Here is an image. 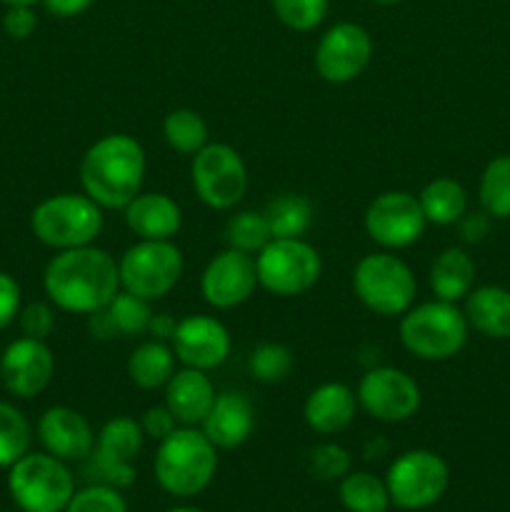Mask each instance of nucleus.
<instances>
[{"mask_svg":"<svg viewBox=\"0 0 510 512\" xmlns=\"http://www.w3.org/2000/svg\"><path fill=\"white\" fill-rule=\"evenodd\" d=\"M43 288L50 303L73 315H90L108 308L120 293L118 260L103 248L58 250L43 273Z\"/></svg>","mask_w":510,"mask_h":512,"instance_id":"f257e3e1","label":"nucleus"},{"mask_svg":"<svg viewBox=\"0 0 510 512\" xmlns=\"http://www.w3.org/2000/svg\"><path fill=\"white\" fill-rule=\"evenodd\" d=\"M145 168L143 145L128 133H110L85 150L80 185L103 210H123L143 188Z\"/></svg>","mask_w":510,"mask_h":512,"instance_id":"f03ea898","label":"nucleus"},{"mask_svg":"<svg viewBox=\"0 0 510 512\" xmlns=\"http://www.w3.org/2000/svg\"><path fill=\"white\" fill-rule=\"evenodd\" d=\"M218 470V448L203 430L183 425L155 450L153 473L160 488L173 498H195L203 493Z\"/></svg>","mask_w":510,"mask_h":512,"instance_id":"7ed1b4c3","label":"nucleus"},{"mask_svg":"<svg viewBox=\"0 0 510 512\" xmlns=\"http://www.w3.org/2000/svg\"><path fill=\"white\" fill-rule=\"evenodd\" d=\"M468 320L458 303L428 300L410 305L400 315V343L418 360L443 363L455 358L468 343Z\"/></svg>","mask_w":510,"mask_h":512,"instance_id":"20e7f679","label":"nucleus"},{"mask_svg":"<svg viewBox=\"0 0 510 512\" xmlns=\"http://www.w3.org/2000/svg\"><path fill=\"white\" fill-rule=\"evenodd\" d=\"M30 230L53 250L93 245L103 230V208L85 193H58L35 205Z\"/></svg>","mask_w":510,"mask_h":512,"instance_id":"39448f33","label":"nucleus"},{"mask_svg":"<svg viewBox=\"0 0 510 512\" xmlns=\"http://www.w3.org/2000/svg\"><path fill=\"white\" fill-rule=\"evenodd\" d=\"M353 293L370 313L400 318L415 303L418 283L405 260L383 250L358 260L353 268Z\"/></svg>","mask_w":510,"mask_h":512,"instance_id":"423d86ee","label":"nucleus"},{"mask_svg":"<svg viewBox=\"0 0 510 512\" xmlns=\"http://www.w3.org/2000/svg\"><path fill=\"white\" fill-rule=\"evenodd\" d=\"M8 488L23 512H63L75 493L65 460L50 453H25L10 465Z\"/></svg>","mask_w":510,"mask_h":512,"instance_id":"0eeeda50","label":"nucleus"},{"mask_svg":"<svg viewBox=\"0 0 510 512\" xmlns=\"http://www.w3.org/2000/svg\"><path fill=\"white\" fill-rule=\"evenodd\" d=\"M258 285L278 298H298L315 288L323 258L305 238H273L255 255Z\"/></svg>","mask_w":510,"mask_h":512,"instance_id":"6e6552de","label":"nucleus"},{"mask_svg":"<svg viewBox=\"0 0 510 512\" xmlns=\"http://www.w3.org/2000/svg\"><path fill=\"white\" fill-rule=\"evenodd\" d=\"M183 270V253L173 240H138L118 260L120 290L153 303L180 283Z\"/></svg>","mask_w":510,"mask_h":512,"instance_id":"1a4fd4ad","label":"nucleus"},{"mask_svg":"<svg viewBox=\"0 0 510 512\" xmlns=\"http://www.w3.org/2000/svg\"><path fill=\"white\" fill-rule=\"evenodd\" d=\"M450 483L448 463L433 450L398 455L385 475L390 503L400 510H425L438 503Z\"/></svg>","mask_w":510,"mask_h":512,"instance_id":"9d476101","label":"nucleus"},{"mask_svg":"<svg viewBox=\"0 0 510 512\" xmlns=\"http://www.w3.org/2000/svg\"><path fill=\"white\" fill-rule=\"evenodd\" d=\"M195 195L213 210H230L248 193V168L228 143H208L190 165Z\"/></svg>","mask_w":510,"mask_h":512,"instance_id":"9b49d317","label":"nucleus"},{"mask_svg":"<svg viewBox=\"0 0 510 512\" xmlns=\"http://www.w3.org/2000/svg\"><path fill=\"white\" fill-rule=\"evenodd\" d=\"M363 225L375 245L383 250H403L423 238L428 220L418 195L408 190H388L370 200Z\"/></svg>","mask_w":510,"mask_h":512,"instance_id":"f8f14e48","label":"nucleus"},{"mask_svg":"<svg viewBox=\"0 0 510 512\" xmlns=\"http://www.w3.org/2000/svg\"><path fill=\"white\" fill-rule=\"evenodd\" d=\"M355 395H358L360 408L380 423L410 420L423 403V393H420L415 378H410L405 370L390 368V365L370 368L360 378Z\"/></svg>","mask_w":510,"mask_h":512,"instance_id":"ddd939ff","label":"nucleus"},{"mask_svg":"<svg viewBox=\"0 0 510 512\" xmlns=\"http://www.w3.org/2000/svg\"><path fill=\"white\" fill-rule=\"evenodd\" d=\"M145 443V433L140 420L118 415L108 420L95 435V448L90 453V470L98 475L100 483L113 488H128L135 480V458Z\"/></svg>","mask_w":510,"mask_h":512,"instance_id":"4468645a","label":"nucleus"},{"mask_svg":"<svg viewBox=\"0 0 510 512\" xmlns=\"http://www.w3.org/2000/svg\"><path fill=\"white\" fill-rule=\"evenodd\" d=\"M373 58V38L358 23H335L320 35L313 65L325 83L345 85L358 78Z\"/></svg>","mask_w":510,"mask_h":512,"instance_id":"2eb2a0df","label":"nucleus"},{"mask_svg":"<svg viewBox=\"0 0 510 512\" xmlns=\"http://www.w3.org/2000/svg\"><path fill=\"white\" fill-rule=\"evenodd\" d=\"M255 288H258L255 255L235 248H225L213 255L200 275V293L215 310H230L248 303Z\"/></svg>","mask_w":510,"mask_h":512,"instance_id":"dca6fc26","label":"nucleus"},{"mask_svg":"<svg viewBox=\"0 0 510 512\" xmlns=\"http://www.w3.org/2000/svg\"><path fill=\"white\" fill-rule=\"evenodd\" d=\"M55 373L53 350L45 340L18 338L0 355V383L15 398H35L50 385Z\"/></svg>","mask_w":510,"mask_h":512,"instance_id":"f3484780","label":"nucleus"},{"mask_svg":"<svg viewBox=\"0 0 510 512\" xmlns=\"http://www.w3.org/2000/svg\"><path fill=\"white\" fill-rule=\"evenodd\" d=\"M170 345H173L178 363L208 373L228 360L233 340H230L228 328L213 315H188V318L178 320Z\"/></svg>","mask_w":510,"mask_h":512,"instance_id":"a211bd4d","label":"nucleus"},{"mask_svg":"<svg viewBox=\"0 0 510 512\" xmlns=\"http://www.w3.org/2000/svg\"><path fill=\"white\" fill-rule=\"evenodd\" d=\"M38 438L45 453L75 463L90 458L95 448V433L88 418L68 405H53L38 420Z\"/></svg>","mask_w":510,"mask_h":512,"instance_id":"6ab92c4d","label":"nucleus"},{"mask_svg":"<svg viewBox=\"0 0 510 512\" xmlns=\"http://www.w3.org/2000/svg\"><path fill=\"white\" fill-rule=\"evenodd\" d=\"M205 438L218 450H235L253 435L255 430V408L248 395L243 393H220L205 420L200 423Z\"/></svg>","mask_w":510,"mask_h":512,"instance_id":"aec40b11","label":"nucleus"},{"mask_svg":"<svg viewBox=\"0 0 510 512\" xmlns=\"http://www.w3.org/2000/svg\"><path fill=\"white\" fill-rule=\"evenodd\" d=\"M123 218L138 240H173L183 225V210L165 193H138L123 208Z\"/></svg>","mask_w":510,"mask_h":512,"instance_id":"412c9836","label":"nucleus"},{"mask_svg":"<svg viewBox=\"0 0 510 512\" xmlns=\"http://www.w3.org/2000/svg\"><path fill=\"white\" fill-rule=\"evenodd\" d=\"M165 405L180 425L195 428L205 420L215 403V385L205 370L180 368L165 383Z\"/></svg>","mask_w":510,"mask_h":512,"instance_id":"4be33fe9","label":"nucleus"},{"mask_svg":"<svg viewBox=\"0 0 510 512\" xmlns=\"http://www.w3.org/2000/svg\"><path fill=\"white\" fill-rule=\"evenodd\" d=\"M358 395L345 383H323L310 390L303 405V418L320 435L343 433L358 413Z\"/></svg>","mask_w":510,"mask_h":512,"instance_id":"5701e85b","label":"nucleus"},{"mask_svg":"<svg viewBox=\"0 0 510 512\" xmlns=\"http://www.w3.org/2000/svg\"><path fill=\"white\" fill-rule=\"evenodd\" d=\"M465 320L480 335L493 340L510 338V290L500 285H480L465 298Z\"/></svg>","mask_w":510,"mask_h":512,"instance_id":"b1692460","label":"nucleus"},{"mask_svg":"<svg viewBox=\"0 0 510 512\" xmlns=\"http://www.w3.org/2000/svg\"><path fill=\"white\" fill-rule=\"evenodd\" d=\"M475 285V263L463 248H445L430 265V290L445 303H460Z\"/></svg>","mask_w":510,"mask_h":512,"instance_id":"393cba45","label":"nucleus"},{"mask_svg":"<svg viewBox=\"0 0 510 512\" xmlns=\"http://www.w3.org/2000/svg\"><path fill=\"white\" fill-rule=\"evenodd\" d=\"M175 363H178V358H175L173 345L153 338L140 343L130 353L125 368H128L130 383L143 390H158L165 388V383L173 378Z\"/></svg>","mask_w":510,"mask_h":512,"instance_id":"a878e982","label":"nucleus"},{"mask_svg":"<svg viewBox=\"0 0 510 512\" xmlns=\"http://www.w3.org/2000/svg\"><path fill=\"white\" fill-rule=\"evenodd\" d=\"M420 208L430 225H455L468 213V193L453 178H435L418 193Z\"/></svg>","mask_w":510,"mask_h":512,"instance_id":"bb28decb","label":"nucleus"},{"mask_svg":"<svg viewBox=\"0 0 510 512\" xmlns=\"http://www.w3.org/2000/svg\"><path fill=\"white\" fill-rule=\"evenodd\" d=\"M273 238H303L313 225V203L305 195L285 193L270 200L263 210Z\"/></svg>","mask_w":510,"mask_h":512,"instance_id":"cd10ccee","label":"nucleus"},{"mask_svg":"<svg viewBox=\"0 0 510 512\" xmlns=\"http://www.w3.org/2000/svg\"><path fill=\"white\" fill-rule=\"evenodd\" d=\"M338 498L348 512H385L390 508V493L385 480L373 473H348L340 480Z\"/></svg>","mask_w":510,"mask_h":512,"instance_id":"c85d7f7f","label":"nucleus"},{"mask_svg":"<svg viewBox=\"0 0 510 512\" xmlns=\"http://www.w3.org/2000/svg\"><path fill=\"white\" fill-rule=\"evenodd\" d=\"M163 138L175 153L195 155L203 150L208 140V123L203 115L195 113L193 108H175L165 115L163 120Z\"/></svg>","mask_w":510,"mask_h":512,"instance_id":"c756f323","label":"nucleus"},{"mask_svg":"<svg viewBox=\"0 0 510 512\" xmlns=\"http://www.w3.org/2000/svg\"><path fill=\"white\" fill-rule=\"evenodd\" d=\"M480 208L490 218H510V155H495L485 165L478 185Z\"/></svg>","mask_w":510,"mask_h":512,"instance_id":"7c9ffc66","label":"nucleus"},{"mask_svg":"<svg viewBox=\"0 0 510 512\" xmlns=\"http://www.w3.org/2000/svg\"><path fill=\"white\" fill-rule=\"evenodd\" d=\"M270 240H273V233H270L265 213L243 210V213L233 215L228 225H225V243H228V248L243 250L248 255H258Z\"/></svg>","mask_w":510,"mask_h":512,"instance_id":"2f4dec72","label":"nucleus"},{"mask_svg":"<svg viewBox=\"0 0 510 512\" xmlns=\"http://www.w3.org/2000/svg\"><path fill=\"white\" fill-rule=\"evenodd\" d=\"M105 310H108L110 320H113L115 333L125 335V338L148 333L150 320L155 315L153 308H150V300L128 293V290H120Z\"/></svg>","mask_w":510,"mask_h":512,"instance_id":"473e14b6","label":"nucleus"},{"mask_svg":"<svg viewBox=\"0 0 510 512\" xmlns=\"http://www.w3.org/2000/svg\"><path fill=\"white\" fill-rule=\"evenodd\" d=\"M30 423L15 405L0 403V468L18 463L30 448Z\"/></svg>","mask_w":510,"mask_h":512,"instance_id":"72a5a7b5","label":"nucleus"},{"mask_svg":"<svg viewBox=\"0 0 510 512\" xmlns=\"http://www.w3.org/2000/svg\"><path fill=\"white\" fill-rule=\"evenodd\" d=\"M248 365H250V373H253L255 380L275 385V383H283V380L288 378L290 370H293V365H295V358H293V353H290L288 345L263 343L253 350Z\"/></svg>","mask_w":510,"mask_h":512,"instance_id":"f704fd0d","label":"nucleus"},{"mask_svg":"<svg viewBox=\"0 0 510 512\" xmlns=\"http://www.w3.org/2000/svg\"><path fill=\"white\" fill-rule=\"evenodd\" d=\"M275 18L295 33H310L328 15V0H270Z\"/></svg>","mask_w":510,"mask_h":512,"instance_id":"c9c22d12","label":"nucleus"},{"mask_svg":"<svg viewBox=\"0 0 510 512\" xmlns=\"http://www.w3.org/2000/svg\"><path fill=\"white\" fill-rule=\"evenodd\" d=\"M65 512H128V505H125V498L118 488L95 483L73 493Z\"/></svg>","mask_w":510,"mask_h":512,"instance_id":"e433bc0d","label":"nucleus"},{"mask_svg":"<svg viewBox=\"0 0 510 512\" xmlns=\"http://www.w3.org/2000/svg\"><path fill=\"white\" fill-rule=\"evenodd\" d=\"M310 473L318 480H343L350 470V453L343 448V445L335 443H323L315 445L308 455Z\"/></svg>","mask_w":510,"mask_h":512,"instance_id":"4c0bfd02","label":"nucleus"},{"mask_svg":"<svg viewBox=\"0 0 510 512\" xmlns=\"http://www.w3.org/2000/svg\"><path fill=\"white\" fill-rule=\"evenodd\" d=\"M20 330H23L25 338L35 340H48V335L55 328V313L48 303H30L25 308H20L18 313Z\"/></svg>","mask_w":510,"mask_h":512,"instance_id":"58836bf2","label":"nucleus"},{"mask_svg":"<svg viewBox=\"0 0 510 512\" xmlns=\"http://www.w3.org/2000/svg\"><path fill=\"white\" fill-rule=\"evenodd\" d=\"M38 28V15L33 5H8L3 15V30L13 40H25Z\"/></svg>","mask_w":510,"mask_h":512,"instance_id":"ea45409f","label":"nucleus"},{"mask_svg":"<svg viewBox=\"0 0 510 512\" xmlns=\"http://www.w3.org/2000/svg\"><path fill=\"white\" fill-rule=\"evenodd\" d=\"M178 420H175V415L170 413L168 405H155V408H148L143 413V418H140V428H143L145 438L150 440H165L170 433H175L178 430Z\"/></svg>","mask_w":510,"mask_h":512,"instance_id":"a19ab883","label":"nucleus"},{"mask_svg":"<svg viewBox=\"0 0 510 512\" xmlns=\"http://www.w3.org/2000/svg\"><path fill=\"white\" fill-rule=\"evenodd\" d=\"M20 300H23V293H20L18 280L0 270V330H5L18 318Z\"/></svg>","mask_w":510,"mask_h":512,"instance_id":"79ce46f5","label":"nucleus"},{"mask_svg":"<svg viewBox=\"0 0 510 512\" xmlns=\"http://www.w3.org/2000/svg\"><path fill=\"white\" fill-rule=\"evenodd\" d=\"M488 218L490 215L485 213V210H480V213H465L463 218L455 223L460 228V238H463L465 243H478V240H483L490 228Z\"/></svg>","mask_w":510,"mask_h":512,"instance_id":"37998d69","label":"nucleus"},{"mask_svg":"<svg viewBox=\"0 0 510 512\" xmlns=\"http://www.w3.org/2000/svg\"><path fill=\"white\" fill-rule=\"evenodd\" d=\"M95 0H43L45 10L55 18H75V15L85 13Z\"/></svg>","mask_w":510,"mask_h":512,"instance_id":"c03bdc74","label":"nucleus"},{"mask_svg":"<svg viewBox=\"0 0 510 512\" xmlns=\"http://www.w3.org/2000/svg\"><path fill=\"white\" fill-rule=\"evenodd\" d=\"M88 330H90V335H93V338H98V340H110L113 335H118V333H115L113 320H110L108 310H105V308L95 310V313L88 315Z\"/></svg>","mask_w":510,"mask_h":512,"instance_id":"a18cd8bd","label":"nucleus"},{"mask_svg":"<svg viewBox=\"0 0 510 512\" xmlns=\"http://www.w3.org/2000/svg\"><path fill=\"white\" fill-rule=\"evenodd\" d=\"M175 328H178V320L173 318V315H153V320H150V328L148 333L153 335L155 340H163V343H170L175 335Z\"/></svg>","mask_w":510,"mask_h":512,"instance_id":"49530a36","label":"nucleus"},{"mask_svg":"<svg viewBox=\"0 0 510 512\" xmlns=\"http://www.w3.org/2000/svg\"><path fill=\"white\" fill-rule=\"evenodd\" d=\"M3 5H35L38 0H0Z\"/></svg>","mask_w":510,"mask_h":512,"instance_id":"de8ad7c7","label":"nucleus"},{"mask_svg":"<svg viewBox=\"0 0 510 512\" xmlns=\"http://www.w3.org/2000/svg\"><path fill=\"white\" fill-rule=\"evenodd\" d=\"M373 3H378V5H398V3H403V0H373Z\"/></svg>","mask_w":510,"mask_h":512,"instance_id":"09e8293b","label":"nucleus"},{"mask_svg":"<svg viewBox=\"0 0 510 512\" xmlns=\"http://www.w3.org/2000/svg\"><path fill=\"white\" fill-rule=\"evenodd\" d=\"M168 512H203V510H198V508H173Z\"/></svg>","mask_w":510,"mask_h":512,"instance_id":"8fccbe9b","label":"nucleus"}]
</instances>
